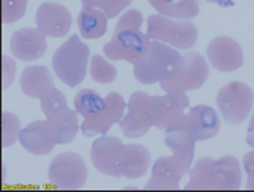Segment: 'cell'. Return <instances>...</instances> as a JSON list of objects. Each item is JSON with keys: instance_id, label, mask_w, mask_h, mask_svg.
Listing matches in <instances>:
<instances>
[{"instance_id": "obj_1", "label": "cell", "mask_w": 254, "mask_h": 192, "mask_svg": "<svg viewBox=\"0 0 254 192\" xmlns=\"http://www.w3.org/2000/svg\"><path fill=\"white\" fill-rule=\"evenodd\" d=\"M190 180L184 186L188 191H236L242 183L241 163L235 156L221 159L201 157L190 168Z\"/></svg>"}, {"instance_id": "obj_2", "label": "cell", "mask_w": 254, "mask_h": 192, "mask_svg": "<svg viewBox=\"0 0 254 192\" xmlns=\"http://www.w3.org/2000/svg\"><path fill=\"white\" fill-rule=\"evenodd\" d=\"M181 61V54L172 46L151 40L146 52L132 66L134 78L142 84L161 83L174 74Z\"/></svg>"}, {"instance_id": "obj_3", "label": "cell", "mask_w": 254, "mask_h": 192, "mask_svg": "<svg viewBox=\"0 0 254 192\" xmlns=\"http://www.w3.org/2000/svg\"><path fill=\"white\" fill-rule=\"evenodd\" d=\"M88 60L90 47L78 35H72L55 51L52 67L60 81L68 87H76L87 75Z\"/></svg>"}, {"instance_id": "obj_4", "label": "cell", "mask_w": 254, "mask_h": 192, "mask_svg": "<svg viewBox=\"0 0 254 192\" xmlns=\"http://www.w3.org/2000/svg\"><path fill=\"white\" fill-rule=\"evenodd\" d=\"M146 34L151 40H157L174 46L177 49H189L198 40V29L188 20H177L161 14H152L146 21Z\"/></svg>"}, {"instance_id": "obj_5", "label": "cell", "mask_w": 254, "mask_h": 192, "mask_svg": "<svg viewBox=\"0 0 254 192\" xmlns=\"http://www.w3.org/2000/svg\"><path fill=\"white\" fill-rule=\"evenodd\" d=\"M209 64L196 52H189L181 57L180 64L174 74L160 83V87L166 93H186L198 90L209 78Z\"/></svg>"}, {"instance_id": "obj_6", "label": "cell", "mask_w": 254, "mask_h": 192, "mask_svg": "<svg viewBox=\"0 0 254 192\" xmlns=\"http://www.w3.org/2000/svg\"><path fill=\"white\" fill-rule=\"evenodd\" d=\"M254 102L253 90L239 81L225 84L216 96L222 119L228 125H239L248 117Z\"/></svg>"}, {"instance_id": "obj_7", "label": "cell", "mask_w": 254, "mask_h": 192, "mask_svg": "<svg viewBox=\"0 0 254 192\" xmlns=\"http://www.w3.org/2000/svg\"><path fill=\"white\" fill-rule=\"evenodd\" d=\"M49 182L58 189H79L85 185L88 168L76 153H61L49 165Z\"/></svg>"}, {"instance_id": "obj_8", "label": "cell", "mask_w": 254, "mask_h": 192, "mask_svg": "<svg viewBox=\"0 0 254 192\" xmlns=\"http://www.w3.org/2000/svg\"><path fill=\"white\" fill-rule=\"evenodd\" d=\"M121 131L129 137L137 139L145 136L152 127V96L145 92H134L127 104V113L119 122Z\"/></svg>"}, {"instance_id": "obj_9", "label": "cell", "mask_w": 254, "mask_h": 192, "mask_svg": "<svg viewBox=\"0 0 254 192\" xmlns=\"http://www.w3.org/2000/svg\"><path fill=\"white\" fill-rule=\"evenodd\" d=\"M151 38L148 34L138 31H119L114 32L111 40L105 43L104 54L113 61H128L134 64L149 47Z\"/></svg>"}, {"instance_id": "obj_10", "label": "cell", "mask_w": 254, "mask_h": 192, "mask_svg": "<svg viewBox=\"0 0 254 192\" xmlns=\"http://www.w3.org/2000/svg\"><path fill=\"white\" fill-rule=\"evenodd\" d=\"M189 108V96L186 93H166L152 96L154 127L166 131L180 124Z\"/></svg>"}, {"instance_id": "obj_11", "label": "cell", "mask_w": 254, "mask_h": 192, "mask_svg": "<svg viewBox=\"0 0 254 192\" xmlns=\"http://www.w3.org/2000/svg\"><path fill=\"white\" fill-rule=\"evenodd\" d=\"M127 102L122 95L118 92H111L105 98V107L95 116L84 119L81 124V131L85 137H95L99 134H107L108 130L122 121L125 114Z\"/></svg>"}, {"instance_id": "obj_12", "label": "cell", "mask_w": 254, "mask_h": 192, "mask_svg": "<svg viewBox=\"0 0 254 192\" xmlns=\"http://www.w3.org/2000/svg\"><path fill=\"white\" fill-rule=\"evenodd\" d=\"M124 148V142L119 137L101 134L93 143L90 150V159L96 170L110 177L121 179L119 174V163L121 154Z\"/></svg>"}, {"instance_id": "obj_13", "label": "cell", "mask_w": 254, "mask_h": 192, "mask_svg": "<svg viewBox=\"0 0 254 192\" xmlns=\"http://www.w3.org/2000/svg\"><path fill=\"white\" fill-rule=\"evenodd\" d=\"M189 168L183 165L175 156L160 157L152 165L151 179L145 185V189L151 191H175L180 188L181 179L189 174Z\"/></svg>"}, {"instance_id": "obj_14", "label": "cell", "mask_w": 254, "mask_h": 192, "mask_svg": "<svg viewBox=\"0 0 254 192\" xmlns=\"http://www.w3.org/2000/svg\"><path fill=\"white\" fill-rule=\"evenodd\" d=\"M207 58L210 64L224 74L235 72L244 64V52L241 44L232 37H216L207 47Z\"/></svg>"}, {"instance_id": "obj_15", "label": "cell", "mask_w": 254, "mask_h": 192, "mask_svg": "<svg viewBox=\"0 0 254 192\" xmlns=\"http://www.w3.org/2000/svg\"><path fill=\"white\" fill-rule=\"evenodd\" d=\"M35 25L46 37L61 38L70 31L72 14L64 5L46 2L37 9Z\"/></svg>"}, {"instance_id": "obj_16", "label": "cell", "mask_w": 254, "mask_h": 192, "mask_svg": "<svg viewBox=\"0 0 254 192\" xmlns=\"http://www.w3.org/2000/svg\"><path fill=\"white\" fill-rule=\"evenodd\" d=\"M9 47L15 58L21 61H35L48 51V40L38 28H21L12 34Z\"/></svg>"}, {"instance_id": "obj_17", "label": "cell", "mask_w": 254, "mask_h": 192, "mask_svg": "<svg viewBox=\"0 0 254 192\" xmlns=\"http://www.w3.org/2000/svg\"><path fill=\"white\" fill-rule=\"evenodd\" d=\"M20 143L28 153L35 156L49 154L58 143L54 137L49 121H34L20 133Z\"/></svg>"}, {"instance_id": "obj_18", "label": "cell", "mask_w": 254, "mask_h": 192, "mask_svg": "<svg viewBox=\"0 0 254 192\" xmlns=\"http://www.w3.org/2000/svg\"><path fill=\"white\" fill-rule=\"evenodd\" d=\"M184 124L190 130L196 142H202L215 137L219 133L221 119L212 107L199 104L186 113Z\"/></svg>"}, {"instance_id": "obj_19", "label": "cell", "mask_w": 254, "mask_h": 192, "mask_svg": "<svg viewBox=\"0 0 254 192\" xmlns=\"http://www.w3.org/2000/svg\"><path fill=\"white\" fill-rule=\"evenodd\" d=\"M165 133H166L165 143L172 151V156H175L183 165H186L190 170L193 156H195L196 140H195L193 134L190 133V130L186 127V124H184V119L180 124L168 128Z\"/></svg>"}, {"instance_id": "obj_20", "label": "cell", "mask_w": 254, "mask_h": 192, "mask_svg": "<svg viewBox=\"0 0 254 192\" xmlns=\"http://www.w3.org/2000/svg\"><path fill=\"white\" fill-rule=\"evenodd\" d=\"M151 165V153L146 147L138 145V143H129L122 148L121 163H119V174L121 177L135 180L140 179L148 173Z\"/></svg>"}, {"instance_id": "obj_21", "label": "cell", "mask_w": 254, "mask_h": 192, "mask_svg": "<svg viewBox=\"0 0 254 192\" xmlns=\"http://www.w3.org/2000/svg\"><path fill=\"white\" fill-rule=\"evenodd\" d=\"M21 90L32 99H41L46 93L55 89L52 74L44 66H28L20 77Z\"/></svg>"}, {"instance_id": "obj_22", "label": "cell", "mask_w": 254, "mask_h": 192, "mask_svg": "<svg viewBox=\"0 0 254 192\" xmlns=\"http://www.w3.org/2000/svg\"><path fill=\"white\" fill-rule=\"evenodd\" d=\"M48 121L58 145L70 143L81 128V125L78 124V111L72 108H65L60 111L58 114L49 117Z\"/></svg>"}, {"instance_id": "obj_23", "label": "cell", "mask_w": 254, "mask_h": 192, "mask_svg": "<svg viewBox=\"0 0 254 192\" xmlns=\"http://www.w3.org/2000/svg\"><path fill=\"white\" fill-rule=\"evenodd\" d=\"M149 5L165 17L177 20H190L198 15V0H148Z\"/></svg>"}, {"instance_id": "obj_24", "label": "cell", "mask_w": 254, "mask_h": 192, "mask_svg": "<svg viewBox=\"0 0 254 192\" xmlns=\"http://www.w3.org/2000/svg\"><path fill=\"white\" fill-rule=\"evenodd\" d=\"M76 23H78V29L84 38L96 40V38H101L107 32L108 17L102 9L82 6Z\"/></svg>"}, {"instance_id": "obj_25", "label": "cell", "mask_w": 254, "mask_h": 192, "mask_svg": "<svg viewBox=\"0 0 254 192\" xmlns=\"http://www.w3.org/2000/svg\"><path fill=\"white\" fill-rule=\"evenodd\" d=\"M104 107H105V98H102L98 92L91 89L79 90L78 95L75 96V110L84 119L95 116L96 113L104 110Z\"/></svg>"}, {"instance_id": "obj_26", "label": "cell", "mask_w": 254, "mask_h": 192, "mask_svg": "<svg viewBox=\"0 0 254 192\" xmlns=\"http://www.w3.org/2000/svg\"><path fill=\"white\" fill-rule=\"evenodd\" d=\"M90 77L93 78V81L99 84H110L116 80L118 70L111 63H108L105 58L101 55H95L90 58Z\"/></svg>"}, {"instance_id": "obj_27", "label": "cell", "mask_w": 254, "mask_h": 192, "mask_svg": "<svg viewBox=\"0 0 254 192\" xmlns=\"http://www.w3.org/2000/svg\"><path fill=\"white\" fill-rule=\"evenodd\" d=\"M40 102H41V111L44 113L46 119H49V117L58 114L60 111L68 108L64 93L58 89H52L49 93H46L40 99Z\"/></svg>"}, {"instance_id": "obj_28", "label": "cell", "mask_w": 254, "mask_h": 192, "mask_svg": "<svg viewBox=\"0 0 254 192\" xmlns=\"http://www.w3.org/2000/svg\"><path fill=\"white\" fill-rule=\"evenodd\" d=\"M2 145L3 148L12 147L14 143L20 139L21 127H20V119L9 111H3L2 114Z\"/></svg>"}, {"instance_id": "obj_29", "label": "cell", "mask_w": 254, "mask_h": 192, "mask_svg": "<svg viewBox=\"0 0 254 192\" xmlns=\"http://www.w3.org/2000/svg\"><path fill=\"white\" fill-rule=\"evenodd\" d=\"M132 0H81L84 8H98L102 9L108 18L119 15L125 8L129 6Z\"/></svg>"}, {"instance_id": "obj_30", "label": "cell", "mask_w": 254, "mask_h": 192, "mask_svg": "<svg viewBox=\"0 0 254 192\" xmlns=\"http://www.w3.org/2000/svg\"><path fill=\"white\" fill-rule=\"evenodd\" d=\"M28 9V0H2V20L5 25L15 23L25 15Z\"/></svg>"}, {"instance_id": "obj_31", "label": "cell", "mask_w": 254, "mask_h": 192, "mask_svg": "<svg viewBox=\"0 0 254 192\" xmlns=\"http://www.w3.org/2000/svg\"><path fill=\"white\" fill-rule=\"evenodd\" d=\"M143 25V15L138 9H128L127 12H124L119 18V21L116 23V28H114V32L119 31H138Z\"/></svg>"}, {"instance_id": "obj_32", "label": "cell", "mask_w": 254, "mask_h": 192, "mask_svg": "<svg viewBox=\"0 0 254 192\" xmlns=\"http://www.w3.org/2000/svg\"><path fill=\"white\" fill-rule=\"evenodd\" d=\"M3 89H8L15 78V61L8 55H3Z\"/></svg>"}, {"instance_id": "obj_33", "label": "cell", "mask_w": 254, "mask_h": 192, "mask_svg": "<svg viewBox=\"0 0 254 192\" xmlns=\"http://www.w3.org/2000/svg\"><path fill=\"white\" fill-rule=\"evenodd\" d=\"M244 168L247 173V189L254 191V150L244 156Z\"/></svg>"}, {"instance_id": "obj_34", "label": "cell", "mask_w": 254, "mask_h": 192, "mask_svg": "<svg viewBox=\"0 0 254 192\" xmlns=\"http://www.w3.org/2000/svg\"><path fill=\"white\" fill-rule=\"evenodd\" d=\"M247 143L254 150V114L250 121V125H248V131H247Z\"/></svg>"}, {"instance_id": "obj_35", "label": "cell", "mask_w": 254, "mask_h": 192, "mask_svg": "<svg viewBox=\"0 0 254 192\" xmlns=\"http://www.w3.org/2000/svg\"><path fill=\"white\" fill-rule=\"evenodd\" d=\"M207 2H210V3H216L222 8H228V6H233V0H207Z\"/></svg>"}]
</instances>
